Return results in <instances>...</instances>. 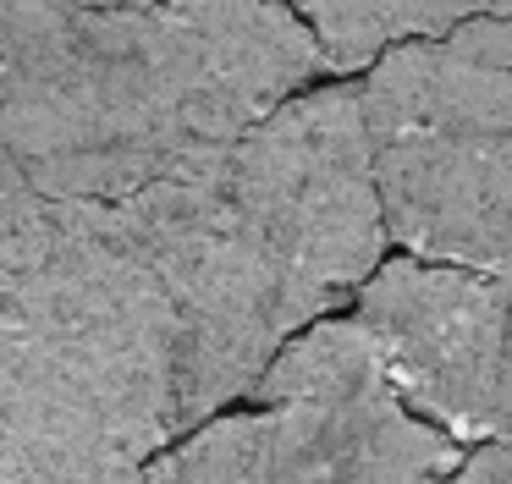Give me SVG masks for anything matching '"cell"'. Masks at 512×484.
Here are the masks:
<instances>
[{
  "instance_id": "3",
  "label": "cell",
  "mask_w": 512,
  "mask_h": 484,
  "mask_svg": "<svg viewBox=\"0 0 512 484\" xmlns=\"http://www.w3.org/2000/svg\"><path fill=\"white\" fill-rule=\"evenodd\" d=\"M182 330L116 204L0 198V484H144Z\"/></svg>"
},
{
  "instance_id": "8",
  "label": "cell",
  "mask_w": 512,
  "mask_h": 484,
  "mask_svg": "<svg viewBox=\"0 0 512 484\" xmlns=\"http://www.w3.org/2000/svg\"><path fill=\"white\" fill-rule=\"evenodd\" d=\"M441 44L452 55H463V61H474V66L512 72V6H479L474 17H463Z\"/></svg>"
},
{
  "instance_id": "7",
  "label": "cell",
  "mask_w": 512,
  "mask_h": 484,
  "mask_svg": "<svg viewBox=\"0 0 512 484\" xmlns=\"http://www.w3.org/2000/svg\"><path fill=\"white\" fill-rule=\"evenodd\" d=\"M474 11L479 6H457V0H320V6H303L298 22L309 28L320 66L364 72L402 44L446 39Z\"/></svg>"
},
{
  "instance_id": "5",
  "label": "cell",
  "mask_w": 512,
  "mask_h": 484,
  "mask_svg": "<svg viewBox=\"0 0 512 484\" xmlns=\"http://www.w3.org/2000/svg\"><path fill=\"white\" fill-rule=\"evenodd\" d=\"M386 242L408 259L512 275V72L441 39L380 55L358 83Z\"/></svg>"
},
{
  "instance_id": "4",
  "label": "cell",
  "mask_w": 512,
  "mask_h": 484,
  "mask_svg": "<svg viewBox=\"0 0 512 484\" xmlns=\"http://www.w3.org/2000/svg\"><path fill=\"white\" fill-rule=\"evenodd\" d=\"M248 413L188 429L144 484H446L463 446L397 402L353 319H320L248 385Z\"/></svg>"
},
{
  "instance_id": "1",
  "label": "cell",
  "mask_w": 512,
  "mask_h": 484,
  "mask_svg": "<svg viewBox=\"0 0 512 484\" xmlns=\"http://www.w3.org/2000/svg\"><path fill=\"white\" fill-rule=\"evenodd\" d=\"M182 330V435L386 264L358 88H314L116 204Z\"/></svg>"
},
{
  "instance_id": "6",
  "label": "cell",
  "mask_w": 512,
  "mask_h": 484,
  "mask_svg": "<svg viewBox=\"0 0 512 484\" xmlns=\"http://www.w3.org/2000/svg\"><path fill=\"white\" fill-rule=\"evenodd\" d=\"M512 275L386 259L358 286L353 325L419 424L446 440H501Z\"/></svg>"
},
{
  "instance_id": "2",
  "label": "cell",
  "mask_w": 512,
  "mask_h": 484,
  "mask_svg": "<svg viewBox=\"0 0 512 484\" xmlns=\"http://www.w3.org/2000/svg\"><path fill=\"white\" fill-rule=\"evenodd\" d=\"M314 72L287 6H0V198L122 204Z\"/></svg>"
},
{
  "instance_id": "9",
  "label": "cell",
  "mask_w": 512,
  "mask_h": 484,
  "mask_svg": "<svg viewBox=\"0 0 512 484\" xmlns=\"http://www.w3.org/2000/svg\"><path fill=\"white\" fill-rule=\"evenodd\" d=\"M446 484H512V440L479 446L474 457L457 462V473H452Z\"/></svg>"
}]
</instances>
